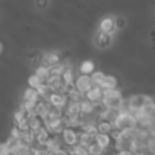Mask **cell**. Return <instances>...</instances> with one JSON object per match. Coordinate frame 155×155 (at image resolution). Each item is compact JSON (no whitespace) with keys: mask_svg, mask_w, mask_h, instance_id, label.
Returning a JSON list of instances; mask_svg holds the SVG:
<instances>
[{"mask_svg":"<svg viewBox=\"0 0 155 155\" xmlns=\"http://www.w3.org/2000/svg\"><path fill=\"white\" fill-rule=\"evenodd\" d=\"M65 65H67V64H65ZM61 80H63V83H64L65 86H72L74 83H75L74 71H72V68H71L70 65H67V67H65L64 72H63V75H61Z\"/></svg>","mask_w":155,"mask_h":155,"instance_id":"obj_16","label":"cell"},{"mask_svg":"<svg viewBox=\"0 0 155 155\" xmlns=\"http://www.w3.org/2000/svg\"><path fill=\"white\" fill-rule=\"evenodd\" d=\"M114 18L112 16H105L101 19L99 22V31L102 33H107V34H113L114 31Z\"/></svg>","mask_w":155,"mask_h":155,"instance_id":"obj_8","label":"cell"},{"mask_svg":"<svg viewBox=\"0 0 155 155\" xmlns=\"http://www.w3.org/2000/svg\"><path fill=\"white\" fill-rule=\"evenodd\" d=\"M87 151H88V155H104L105 154V150L101 146L97 144V143H93L91 146H88Z\"/></svg>","mask_w":155,"mask_h":155,"instance_id":"obj_28","label":"cell"},{"mask_svg":"<svg viewBox=\"0 0 155 155\" xmlns=\"http://www.w3.org/2000/svg\"><path fill=\"white\" fill-rule=\"evenodd\" d=\"M67 98H68V102H78V104H80V102L84 99L83 98V94H80L75 87H72L67 93Z\"/></svg>","mask_w":155,"mask_h":155,"instance_id":"obj_25","label":"cell"},{"mask_svg":"<svg viewBox=\"0 0 155 155\" xmlns=\"http://www.w3.org/2000/svg\"><path fill=\"white\" fill-rule=\"evenodd\" d=\"M48 155H54V154H51V153H48Z\"/></svg>","mask_w":155,"mask_h":155,"instance_id":"obj_35","label":"cell"},{"mask_svg":"<svg viewBox=\"0 0 155 155\" xmlns=\"http://www.w3.org/2000/svg\"><path fill=\"white\" fill-rule=\"evenodd\" d=\"M112 37L113 34H107V33H102L98 31L95 35V45L98 48H107V46L112 44Z\"/></svg>","mask_w":155,"mask_h":155,"instance_id":"obj_9","label":"cell"},{"mask_svg":"<svg viewBox=\"0 0 155 155\" xmlns=\"http://www.w3.org/2000/svg\"><path fill=\"white\" fill-rule=\"evenodd\" d=\"M105 78V74L102 72V71H94L93 74H91L90 79H91V83H93V86H98L102 83V80H104Z\"/></svg>","mask_w":155,"mask_h":155,"instance_id":"obj_26","label":"cell"},{"mask_svg":"<svg viewBox=\"0 0 155 155\" xmlns=\"http://www.w3.org/2000/svg\"><path fill=\"white\" fill-rule=\"evenodd\" d=\"M125 26V19L118 16V18H114V27L116 29H123Z\"/></svg>","mask_w":155,"mask_h":155,"instance_id":"obj_30","label":"cell"},{"mask_svg":"<svg viewBox=\"0 0 155 155\" xmlns=\"http://www.w3.org/2000/svg\"><path fill=\"white\" fill-rule=\"evenodd\" d=\"M42 83H44V82H42V80H41L37 75H35V74L30 75L29 79H27V84H29V87H30V88H34V90H37V88L40 87Z\"/></svg>","mask_w":155,"mask_h":155,"instance_id":"obj_27","label":"cell"},{"mask_svg":"<svg viewBox=\"0 0 155 155\" xmlns=\"http://www.w3.org/2000/svg\"><path fill=\"white\" fill-rule=\"evenodd\" d=\"M124 98L120 88H113V90H106L102 94L101 105L104 109H114L118 110V107L123 105Z\"/></svg>","mask_w":155,"mask_h":155,"instance_id":"obj_1","label":"cell"},{"mask_svg":"<svg viewBox=\"0 0 155 155\" xmlns=\"http://www.w3.org/2000/svg\"><path fill=\"white\" fill-rule=\"evenodd\" d=\"M60 64V54L57 52H48L42 56V63L41 65H45V67H53V65Z\"/></svg>","mask_w":155,"mask_h":155,"instance_id":"obj_7","label":"cell"},{"mask_svg":"<svg viewBox=\"0 0 155 155\" xmlns=\"http://www.w3.org/2000/svg\"><path fill=\"white\" fill-rule=\"evenodd\" d=\"M118 116V110L114 109H101L99 110V114H98V120H105V121H109V123H114V120L117 118Z\"/></svg>","mask_w":155,"mask_h":155,"instance_id":"obj_11","label":"cell"},{"mask_svg":"<svg viewBox=\"0 0 155 155\" xmlns=\"http://www.w3.org/2000/svg\"><path fill=\"white\" fill-rule=\"evenodd\" d=\"M35 75L40 78L41 80H42L44 83L46 82V80L51 78V70H49V67H45V65H38L37 70H35Z\"/></svg>","mask_w":155,"mask_h":155,"instance_id":"obj_22","label":"cell"},{"mask_svg":"<svg viewBox=\"0 0 155 155\" xmlns=\"http://www.w3.org/2000/svg\"><path fill=\"white\" fill-rule=\"evenodd\" d=\"M97 125V131L98 134H104V135H110L113 132V124L109 123V121L105 120H98L95 123Z\"/></svg>","mask_w":155,"mask_h":155,"instance_id":"obj_15","label":"cell"},{"mask_svg":"<svg viewBox=\"0 0 155 155\" xmlns=\"http://www.w3.org/2000/svg\"><path fill=\"white\" fill-rule=\"evenodd\" d=\"M52 135L46 131L45 128H41L40 131L35 134V144L34 146H40V147H45V144L48 143V140L51 139Z\"/></svg>","mask_w":155,"mask_h":155,"instance_id":"obj_13","label":"cell"},{"mask_svg":"<svg viewBox=\"0 0 155 155\" xmlns=\"http://www.w3.org/2000/svg\"><path fill=\"white\" fill-rule=\"evenodd\" d=\"M2 53H3V44L0 42V54H2Z\"/></svg>","mask_w":155,"mask_h":155,"instance_id":"obj_34","label":"cell"},{"mask_svg":"<svg viewBox=\"0 0 155 155\" xmlns=\"http://www.w3.org/2000/svg\"><path fill=\"white\" fill-rule=\"evenodd\" d=\"M46 102L51 105L52 107H57V109H64L68 104V98L65 94L59 93H51L49 97L46 98Z\"/></svg>","mask_w":155,"mask_h":155,"instance_id":"obj_3","label":"cell"},{"mask_svg":"<svg viewBox=\"0 0 155 155\" xmlns=\"http://www.w3.org/2000/svg\"><path fill=\"white\" fill-rule=\"evenodd\" d=\"M98 106H101V105H94V104H91V102L83 99V101L80 102V116L87 117V116L93 114V113L97 110V107H98Z\"/></svg>","mask_w":155,"mask_h":155,"instance_id":"obj_12","label":"cell"},{"mask_svg":"<svg viewBox=\"0 0 155 155\" xmlns=\"http://www.w3.org/2000/svg\"><path fill=\"white\" fill-rule=\"evenodd\" d=\"M79 132L87 134V135H90V136H94V137H95V135L98 134L95 123H91V121H86V123L79 128Z\"/></svg>","mask_w":155,"mask_h":155,"instance_id":"obj_20","label":"cell"},{"mask_svg":"<svg viewBox=\"0 0 155 155\" xmlns=\"http://www.w3.org/2000/svg\"><path fill=\"white\" fill-rule=\"evenodd\" d=\"M93 143H94V136H90V135H87V134H83V132L78 131V144L87 148L88 146H91Z\"/></svg>","mask_w":155,"mask_h":155,"instance_id":"obj_17","label":"cell"},{"mask_svg":"<svg viewBox=\"0 0 155 155\" xmlns=\"http://www.w3.org/2000/svg\"><path fill=\"white\" fill-rule=\"evenodd\" d=\"M21 142H23L25 144H27V146H30V147H33V146L35 144V134H34V132H31V131L22 132Z\"/></svg>","mask_w":155,"mask_h":155,"instance_id":"obj_24","label":"cell"},{"mask_svg":"<svg viewBox=\"0 0 155 155\" xmlns=\"http://www.w3.org/2000/svg\"><path fill=\"white\" fill-rule=\"evenodd\" d=\"M94 71H95V65L91 60H84L80 64V74L82 75H91Z\"/></svg>","mask_w":155,"mask_h":155,"instance_id":"obj_23","label":"cell"},{"mask_svg":"<svg viewBox=\"0 0 155 155\" xmlns=\"http://www.w3.org/2000/svg\"><path fill=\"white\" fill-rule=\"evenodd\" d=\"M60 137L65 147H74L78 144V131L74 128H64Z\"/></svg>","mask_w":155,"mask_h":155,"instance_id":"obj_4","label":"cell"},{"mask_svg":"<svg viewBox=\"0 0 155 155\" xmlns=\"http://www.w3.org/2000/svg\"><path fill=\"white\" fill-rule=\"evenodd\" d=\"M74 86H75V88L79 91L80 94L84 95V94L87 93L91 87H93V83H91V79H90V76L88 75H82V74H80V75L75 79Z\"/></svg>","mask_w":155,"mask_h":155,"instance_id":"obj_5","label":"cell"},{"mask_svg":"<svg viewBox=\"0 0 155 155\" xmlns=\"http://www.w3.org/2000/svg\"><path fill=\"white\" fill-rule=\"evenodd\" d=\"M21 136H22V132L14 125L12 129H11V132H10V137L14 140H21Z\"/></svg>","mask_w":155,"mask_h":155,"instance_id":"obj_29","label":"cell"},{"mask_svg":"<svg viewBox=\"0 0 155 155\" xmlns=\"http://www.w3.org/2000/svg\"><path fill=\"white\" fill-rule=\"evenodd\" d=\"M0 155H11L10 147L5 143H0Z\"/></svg>","mask_w":155,"mask_h":155,"instance_id":"obj_31","label":"cell"},{"mask_svg":"<svg viewBox=\"0 0 155 155\" xmlns=\"http://www.w3.org/2000/svg\"><path fill=\"white\" fill-rule=\"evenodd\" d=\"M27 121H29L30 131L34 132V134H37V132L40 131L41 128H44V121L41 120L40 117H37V116H33V117H30Z\"/></svg>","mask_w":155,"mask_h":155,"instance_id":"obj_21","label":"cell"},{"mask_svg":"<svg viewBox=\"0 0 155 155\" xmlns=\"http://www.w3.org/2000/svg\"><path fill=\"white\" fill-rule=\"evenodd\" d=\"M16 155H23V154H16Z\"/></svg>","mask_w":155,"mask_h":155,"instance_id":"obj_36","label":"cell"},{"mask_svg":"<svg viewBox=\"0 0 155 155\" xmlns=\"http://www.w3.org/2000/svg\"><path fill=\"white\" fill-rule=\"evenodd\" d=\"M54 155H70V154H68L67 153V148H61V150H59V151H57V153L56 154H54Z\"/></svg>","mask_w":155,"mask_h":155,"instance_id":"obj_32","label":"cell"},{"mask_svg":"<svg viewBox=\"0 0 155 155\" xmlns=\"http://www.w3.org/2000/svg\"><path fill=\"white\" fill-rule=\"evenodd\" d=\"M64 116H80V104L68 102L64 107Z\"/></svg>","mask_w":155,"mask_h":155,"instance_id":"obj_18","label":"cell"},{"mask_svg":"<svg viewBox=\"0 0 155 155\" xmlns=\"http://www.w3.org/2000/svg\"><path fill=\"white\" fill-rule=\"evenodd\" d=\"M137 127V121L131 113H118L117 118L113 123V129L117 131H125V129H134Z\"/></svg>","mask_w":155,"mask_h":155,"instance_id":"obj_2","label":"cell"},{"mask_svg":"<svg viewBox=\"0 0 155 155\" xmlns=\"http://www.w3.org/2000/svg\"><path fill=\"white\" fill-rule=\"evenodd\" d=\"M102 94H104V91H102L101 87L93 86V87L84 94V99L88 102H91V104H94V105H101Z\"/></svg>","mask_w":155,"mask_h":155,"instance_id":"obj_6","label":"cell"},{"mask_svg":"<svg viewBox=\"0 0 155 155\" xmlns=\"http://www.w3.org/2000/svg\"><path fill=\"white\" fill-rule=\"evenodd\" d=\"M94 143H97L98 146H101V147L104 148L105 151H106L107 148L112 147L113 140H112V137H110V135L97 134V135H95V137H94Z\"/></svg>","mask_w":155,"mask_h":155,"instance_id":"obj_10","label":"cell"},{"mask_svg":"<svg viewBox=\"0 0 155 155\" xmlns=\"http://www.w3.org/2000/svg\"><path fill=\"white\" fill-rule=\"evenodd\" d=\"M117 79H116V76L113 75H105L104 80H102V83L99 84V87L102 88V91H106V90H113V88H117Z\"/></svg>","mask_w":155,"mask_h":155,"instance_id":"obj_14","label":"cell"},{"mask_svg":"<svg viewBox=\"0 0 155 155\" xmlns=\"http://www.w3.org/2000/svg\"><path fill=\"white\" fill-rule=\"evenodd\" d=\"M40 95H38L37 90H34V88H30L27 87L26 90H25L23 93V101L26 102H34V104H37L38 101H40Z\"/></svg>","mask_w":155,"mask_h":155,"instance_id":"obj_19","label":"cell"},{"mask_svg":"<svg viewBox=\"0 0 155 155\" xmlns=\"http://www.w3.org/2000/svg\"><path fill=\"white\" fill-rule=\"evenodd\" d=\"M46 5H48L46 2H38L37 3V7H46Z\"/></svg>","mask_w":155,"mask_h":155,"instance_id":"obj_33","label":"cell"}]
</instances>
